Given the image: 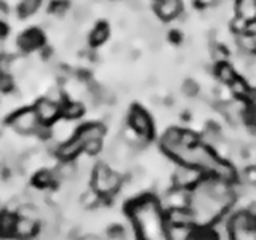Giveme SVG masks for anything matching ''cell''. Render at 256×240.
<instances>
[{"mask_svg": "<svg viewBox=\"0 0 256 240\" xmlns=\"http://www.w3.org/2000/svg\"><path fill=\"white\" fill-rule=\"evenodd\" d=\"M130 214L138 234L142 238H164L166 237L165 216L160 210L157 200L146 197L140 198L130 206Z\"/></svg>", "mask_w": 256, "mask_h": 240, "instance_id": "obj_1", "label": "cell"}, {"mask_svg": "<svg viewBox=\"0 0 256 240\" xmlns=\"http://www.w3.org/2000/svg\"><path fill=\"white\" fill-rule=\"evenodd\" d=\"M173 157L178 160L180 164L190 165V166L198 168V170H202L204 174H212L214 166L218 165V162L221 160L214 154V150L202 141H197L196 144H192V146H188V148H180L174 152Z\"/></svg>", "mask_w": 256, "mask_h": 240, "instance_id": "obj_2", "label": "cell"}, {"mask_svg": "<svg viewBox=\"0 0 256 240\" xmlns=\"http://www.w3.org/2000/svg\"><path fill=\"white\" fill-rule=\"evenodd\" d=\"M122 186L120 174L112 172L108 165L100 164L93 170V189L100 196H112Z\"/></svg>", "mask_w": 256, "mask_h": 240, "instance_id": "obj_3", "label": "cell"}, {"mask_svg": "<svg viewBox=\"0 0 256 240\" xmlns=\"http://www.w3.org/2000/svg\"><path fill=\"white\" fill-rule=\"evenodd\" d=\"M230 237L236 240H256V216L248 210L230 216Z\"/></svg>", "mask_w": 256, "mask_h": 240, "instance_id": "obj_4", "label": "cell"}, {"mask_svg": "<svg viewBox=\"0 0 256 240\" xmlns=\"http://www.w3.org/2000/svg\"><path fill=\"white\" fill-rule=\"evenodd\" d=\"M10 125L21 134H34L40 128V120L34 109H21L12 117Z\"/></svg>", "mask_w": 256, "mask_h": 240, "instance_id": "obj_5", "label": "cell"}, {"mask_svg": "<svg viewBox=\"0 0 256 240\" xmlns=\"http://www.w3.org/2000/svg\"><path fill=\"white\" fill-rule=\"evenodd\" d=\"M128 124L136 132V134H140L146 140H150L154 126H152V118L140 106L132 108L130 116H128Z\"/></svg>", "mask_w": 256, "mask_h": 240, "instance_id": "obj_6", "label": "cell"}, {"mask_svg": "<svg viewBox=\"0 0 256 240\" xmlns=\"http://www.w3.org/2000/svg\"><path fill=\"white\" fill-rule=\"evenodd\" d=\"M202 176H204L202 170H198L196 166L181 164L173 173V182L176 188L189 189V188H194L196 184L202 180Z\"/></svg>", "mask_w": 256, "mask_h": 240, "instance_id": "obj_7", "label": "cell"}, {"mask_svg": "<svg viewBox=\"0 0 256 240\" xmlns=\"http://www.w3.org/2000/svg\"><path fill=\"white\" fill-rule=\"evenodd\" d=\"M34 110H36V114L40 120V124H52L61 114L60 104L53 100H50V98H44V100L37 101Z\"/></svg>", "mask_w": 256, "mask_h": 240, "instance_id": "obj_8", "label": "cell"}, {"mask_svg": "<svg viewBox=\"0 0 256 240\" xmlns=\"http://www.w3.org/2000/svg\"><path fill=\"white\" fill-rule=\"evenodd\" d=\"M84 140L80 138L78 134H76L74 138L62 142L61 146L56 149V156H58L62 162H70V160H74L80 152H84Z\"/></svg>", "mask_w": 256, "mask_h": 240, "instance_id": "obj_9", "label": "cell"}, {"mask_svg": "<svg viewBox=\"0 0 256 240\" xmlns=\"http://www.w3.org/2000/svg\"><path fill=\"white\" fill-rule=\"evenodd\" d=\"M182 12V0H157L156 13L160 20L172 21Z\"/></svg>", "mask_w": 256, "mask_h": 240, "instance_id": "obj_10", "label": "cell"}, {"mask_svg": "<svg viewBox=\"0 0 256 240\" xmlns=\"http://www.w3.org/2000/svg\"><path fill=\"white\" fill-rule=\"evenodd\" d=\"M166 226H194V218H192L190 210L186 208H168L165 214Z\"/></svg>", "mask_w": 256, "mask_h": 240, "instance_id": "obj_11", "label": "cell"}, {"mask_svg": "<svg viewBox=\"0 0 256 240\" xmlns=\"http://www.w3.org/2000/svg\"><path fill=\"white\" fill-rule=\"evenodd\" d=\"M181 133L182 130H180V128H168L164 133V136L160 138V146L165 150V154L173 156V152L178 149L181 144Z\"/></svg>", "mask_w": 256, "mask_h": 240, "instance_id": "obj_12", "label": "cell"}, {"mask_svg": "<svg viewBox=\"0 0 256 240\" xmlns=\"http://www.w3.org/2000/svg\"><path fill=\"white\" fill-rule=\"evenodd\" d=\"M42 42H44V37H42V34H40V32L36 30V29L24 32V34L20 36V38H18V45H20L21 50H24V52H32V50H36L37 46L42 45Z\"/></svg>", "mask_w": 256, "mask_h": 240, "instance_id": "obj_13", "label": "cell"}, {"mask_svg": "<svg viewBox=\"0 0 256 240\" xmlns=\"http://www.w3.org/2000/svg\"><path fill=\"white\" fill-rule=\"evenodd\" d=\"M236 14L244 18L246 22H256V0H237Z\"/></svg>", "mask_w": 256, "mask_h": 240, "instance_id": "obj_14", "label": "cell"}, {"mask_svg": "<svg viewBox=\"0 0 256 240\" xmlns=\"http://www.w3.org/2000/svg\"><path fill=\"white\" fill-rule=\"evenodd\" d=\"M16 221L18 214L12 212L0 213V237H12L16 232Z\"/></svg>", "mask_w": 256, "mask_h": 240, "instance_id": "obj_15", "label": "cell"}, {"mask_svg": "<svg viewBox=\"0 0 256 240\" xmlns=\"http://www.w3.org/2000/svg\"><path fill=\"white\" fill-rule=\"evenodd\" d=\"M38 230V222L37 220H30V218H20L18 216V221H16V232L14 236L18 237H32Z\"/></svg>", "mask_w": 256, "mask_h": 240, "instance_id": "obj_16", "label": "cell"}, {"mask_svg": "<svg viewBox=\"0 0 256 240\" xmlns=\"http://www.w3.org/2000/svg\"><path fill=\"white\" fill-rule=\"evenodd\" d=\"M212 176H216V178L224 180V181H228V182H236L237 172H236V168L232 166L229 162H226V160L221 158L220 162H218V165L214 166Z\"/></svg>", "mask_w": 256, "mask_h": 240, "instance_id": "obj_17", "label": "cell"}, {"mask_svg": "<svg viewBox=\"0 0 256 240\" xmlns=\"http://www.w3.org/2000/svg\"><path fill=\"white\" fill-rule=\"evenodd\" d=\"M77 134L84 140V142L92 141V140H102L104 134H106V128L101 124H90L80 128Z\"/></svg>", "mask_w": 256, "mask_h": 240, "instance_id": "obj_18", "label": "cell"}, {"mask_svg": "<svg viewBox=\"0 0 256 240\" xmlns=\"http://www.w3.org/2000/svg\"><path fill=\"white\" fill-rule=\"evenodd\" d=\"M214 76H216V78H218L222 85H229L232 80L237 77V72H236V69L232 68L228 61H224V62L216 64Z\"/></svg>", "mask_w": 256, "mask_h": 240, "instance_id": "obj_19", "label": "cell"}, {"mask_svg": "<svg viewBox=\"0 0 256 240\" xmlns=\"http://www.w3.org/2000/svg\"><path fill=\"white\" fill-rule=\"evenodd\" d=\"M228 86H229L232 96H236L237 100H248V96H250V92H252L250 85H248L244 78H240L238 76L232 80Z\"/></svg>", "mask_w": 256, "mask_h": 240, "instance_id": "obj_20", "label": "cell"}, {"mask_svg": "<svg viewBox=\"0 0 256 240\" xmlns=\"http://www.w3.org/2000/svg\"><path fill=\"white\" fill-rule=\"evenodd\" d=\"M56 180H60L58 178V173L56 172H48V170H42V172H38L36 174V178H34V184L37 188H50L54 184Z\"/></svg>", "mask_w": 256, "mask_h": 240, "instance_id": "obj_21", "label": "cell"}, {"mask_svg": "<svg viewBox=\"0 0 256 240\" xmlns=\"http://www.w3.org/2000/svg\"><path fill=\"white\" fill-rule=\"evenodd\" d=\"M109 37V28H108V24H104V22H100L98 26H96L92 32V36H90V44L94 45V46H98L101 44H104L108 40Z\"/></svg>", "mask_w": 256, "mask_h": 240, "instance_id": "obj_22", "label": "cell"}, {"mask_svg": "<svg viewBox=\"0 0 256 240\" xmlns=\"http://www.w3.org/2000/svg\"><path fill=\"white\" fill-rule=\"evenodd\" d=\"M61 114L68 120H76L84 114V104L82 102H66L61 109Z\"/></svg>", "mask_w": 256, "mask_h": 240, "instance_id": "obj_23", "label": "cell"}, {"mask_svg": "<svg viewBox=\"0 0 256 240\" xmlns=\"http://www.w3.org/2000/svg\"><path fill=\"white\" fill-rule=\"evenodd\" d=\"M192 226H166V234L173 240H186L190 237Z\"/></svg>", "mask_w": 256, "mask_h": 240, "instance_id": "obj_24", "label": "cell"}, {"mask_svg": "<svg viewBox=\"0 0 256 240\" xmlns=\"http://www.w3.org/2000/svg\"><path fill=\"white\" fill-rule=\"evenodd\" d=\"M100 198H101V196L94 189H92V190L84 192L82 197H80V204H82L85 208H94L100 205Z\"/></svg>", "mask_w": 256, "mask_h": 240, "instance_id": "obj_25", "label": "cell"}, {"mask_svg": "<svg viewBox=\"0 0 256 240\" xmlns=\"http://www.w3.org/2000/svg\"><path fill=\"white\" fill-rule=\"evenodd\" d=\"M16 214H18L20 218H30V220H37V221L40 218L38 208H36L34 205H21V206H18Z\"/></svg>", "mask_w": 256, "mask_h": 240, "instance_id": "obj_26", "label": "cell"}, {"mask_svg": "<svg viewBox=\"0 0 256 240\" xmlns=\"http://www.w3.org/2000/svg\"><path fill=\"white\" fill-rule=\"evenodd\" d=\"M181 92L184 93V96H188V98H196L200 92V88H198V84L196 82V80L188 78V80H184V84L181 86Z\"/></svg>", "mask_w": 256, "mask_h": 240, "instance_id": "obj_27", "label": "cell"}, {"mask_svg": "<svg viewBox=\"0 0 256 240\" xmlns=\"http://www.w3.org/2000/svg\"><path fill=\"white\" fill-rule=\"evenodd\" d=\"M56 173H58V178L60 180H72L76 176L77 170L76 166L69 164V162H64L62 165L58 166V170H56Z\"/></svg>", "mask_w": 256, "mask_h": 240, "instance_id": "obj_28", "label": "cell"}, {"mask_svg": "<svg viewBox=\"0 0 256 240\" xmlns=\"http://www.w3.org/2000/svg\"><path fill=\"white\" fill-rule=\"evenodd\" d=\"M212 58H213L214 64L228 61V50L220 44H213L212 45Z\"/></svg>", "mask_w": 256, "mask_h": 240, "instance_id": "obj_29", "label": "cell"}, {"mask_svg": "<svg viewBox=\"0 0 256 240\" xmlns=\"http://www.w3.org/2000/svg\"><path fill=\"white\" fill-rule=\"evenodd\" d=\"M38 5H40V0H22L20 5V13L22 16H29L37 12Z\"/></svg>", "mask_w": 256, "mask_h": 240, "instance_id": "obj_30", "label": "cell"}, {"mask_svg": "<svg viewBox=\"0 0 256 240\" xmlns=\"http://www.w3.org/2000/svg\"><path fill=\"white\" fill-rule=\"evenodd\" d=\"M92 16V10L88 5H78L74 8V20L77 22H85Z\"/></svg>", "mask_w": 256, "mask_h": 240, "instance_id": "obj_31", "label": "cell"}, {"mask_svg": "<svg viewBox=\"0 0 256 240\" xmlns=\"http://www.w3.org/2000/svg\"><path fill=\"white\" fill-rule=\"evenodd\" d=\"M248 26H250V22H246L244 18H240L237 14H234V18L230 20V28L234 29L237 34H244V32H246Z\"/></svg>", "mask_w": 256, "mask_h": 240, "instance_id": "obj_32", "label": "cell"}, {"mask_svg": "<svg viewBox=\"0 0 256 240\" xmlns=\"http://www.w3.org/2000/svg\"><path fill=\"white\" fill-rule=\"evenodd\" d=\"M242 178H244V182L248 184V186H256V165H252V166H246L244 173H242Z\"/></svg>", "mask_w": 256, "mask_h": 240, "instance_id": "obj_33", "label": "cell"}, {"mask_svg": "<svg viewBox=\"0 0 256 240\" xmlns=\"http://www.w3.org/2000/svg\"><path fill=\"white\" fill-rule=\"evenodd\" d=\"M101 150V140H92L84 144V152L88 156H96Z\"/></svg>", "mask_w": 256, "mask_h": 240, "instance_id": "obj_34", "label": "cell"}, {"mask_svg": "<svg viewBox=\"0 0 256 240\" xmlns=\"http://www.w3.org/2000/svg\"><path fill=\"white\" fill-rule=\"evenodd\" d=\"M12 61L13 58L8 54H0V76H6L12 72Z\"/></svg>", "mask_w": 256, "mask_h": 240, "instance_id": "obj_35", "label": "cell"}, {"mask_svg": "<svg viewBox=\"0 0 256 240\" xmlns=\"http://www.w3.org/2000/svg\"><path fill=\"white\" fill-rule=\"evenodd\" d=\"M12 88H13V80L8 77V74L0 76V92L6 93V92H10Z\"/></svg>", "mask_w": 256, "mask_h": 240, "instance_id": "obj_36", "label": "cell"}, {"mask_svg": "<svg viewBox=\"0 0 256 240\" xmlns=\"http://www.w3.org/2000/svg\"><path fill=\"white\" fill-rule=\"evenodd\" d=\"M109 237L110 238H124L125 237V230L124 228H118V226H114L109 229Z\"/></svg>", "mask_w": 256, "mask_h": 240, "instance_id": "obj_37", "label": "cell"}, {"mask_svg": "<svg viewBox=\"0 0 256 240\" xmlns=\"http://www.w3.org/2000/svg\"><path fill=\"white\" fill-rule=\"evenodd\" d=\"M128 8H132L133 12H141L142 10V2L141 0H125Z\"/></svg>", "mask_w": 256, "mask_h": 240, "instance_id": "obj_38", "label": "cell"}, {"mask_svg": "<svg viewBox=\"0 0 256 240\" xmlns=\"http://www.w3.org/2000/svg\"><path fill=\"white\" fill-rule=\"evenodd\" d=\"M197 4L204 8H212L213 5L218 4V0H197Z\"/></svg>", "mask_w": 256, "mask_h": 240, "instance_id": "obj_39", "label": "cell"}, {"mask_svg": "<svg viewBox=\"0 0 256 240\" xmlns=\"http://www.w3.org/2000/svg\"><path fill=\"white\" fill-rule=\"evenodd\" d=\"M6 18V12H5V8H4V5L0 4V22H2Z\"/></svg>", "mask_w": 256, "mask_h": 240, "instance_id": "obj_40", "label": "cell"}]
</instances>
